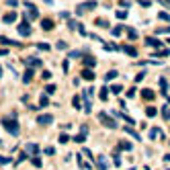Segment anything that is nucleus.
<instances>
[{
	"mask_svg": "<svg viewBox=\"0 0 170 170\" xmlns=\"http://www.w3.org/2000/svg\"><path fill=\"white\" fill-rule=\"evenodd\" d=\"M117 19H121V21L127 19V10H117Z\"/></svg>",
	"mask_w": 170,
	"mask_h": 170,
	"instance_id": "36",
	"label": "nucleus"
},
{
	"mask_svg": "<svg viewBox=\"0 0 170 170\" xmlns=\"http://www.w3.org/2000/svg\"><path fill=\"white\" fill-rule=\"evenodd\" d=\"M8 53V49H0V56H6Z\"/></svg>",
	"mask_w": 170,
	"mask_h": 170,
	"instance_id": "53",
	"label": "nucleus"
},
{
	"mask_svg": "<svg viewBox=\"0 0 170 170\" xmlns=\"http://www.w3.org/2000/svg\"><path fill=\"white\" fill-rule=\"evenodd\" d=\"M162 117H164V119H166V121H168V119H170V105H166V107H164V109H162Z\"/></svg>",
	"mask_w": 170,
	"mask_h": 170,
	"instance_id": "25",
	"label": "nucleus"
},
{
	"mask_svg": "<svg viewBox=\"0 0 170 170\" xmlns=\"http://www.w3.org/2000/svg\"><path fill=\"white\" fill-rule=\"evenodd\" d=\"M2 125H4V129H6L8 133L19 135V123H16V117H14V115H12V119H10V117H4V119H2Z\"/></svg>",
	"mask_w": 170,
	"mask_h": 170,
	"instance_id": "1",
	"label": "nucleus"
},
{
	"mask_svg": "<svg viewBox=\"0 0 170 170\" xmlns=\"http://www.w3.org/2000/svg\"><path fill=\"white\" fill-rule=\"evenodd\" d=\"M168 43H170V39H168Z\"/></svg>",
	"mask_w": 170,
	"mask_h": 170,
	"instance_id": "57",
	"label": "nucleus"
},
{
	"mask_svg": "<svg viewBox=\"0 0 170 170\" xmlns=\"http://www.w3.org/2000/svg\"><path fill=\"white\" fill-rule=\"evenodd\" d=\"M19 33H21L23 37H29V35H31V25H29L27 21H25V23H21V25H19Z\"/></svg>",
	"mask_w": 170,
	"mask_h": 170,
	"instance_id": "4",
	"label": "nucleus"
},
{
	"mask_svg": "<svg viewBox=\"0 0 170 170\" xmlns=\"http://www.w3.org/2000/svg\"><path fill=\"white\" fill-rule=\"evenodd\" d=\"M47 105H49V99H47V96L43 94V96H41V101H39V107H47Z\"/></svg>",
	"mask_w": 170,
	"mask_h": 170,
	"instance_id": "31",
	"label": "nucleus"
},
{
	"mask_svg": "<svg viewBox=\"0 0 170 170\" xmlns=\"http://www.w3.org/2000/svg\"><path fill=\"white\" fill-rule=\"evenodd\" d=\"M72 105H74L76 109H80V105H82L80 103V96H74V99H72Z\"/></svg>",
	"mask_w": 170,
	"mask_h": 170,
	"instance_id": "35",
	"label": "nucleus"
},
{
	"mask_svg": "<svg viewBox=\"0 0 170 170\" xmlns=\"http://www.w3.org/2000/svg\"><path fill=\"white\" fill-rule=\"evenodd\" d=\"M94 6H96V2H84V4H80V6L76 8V12L82 14V12H86V10H92Z\"/></svg>",
	"mask_w": 170,
	"mask_h": 170,
	"instance_id": "5",
	"label": "nucleus"
},
{
	"mask_svg": "<svg viewBox=\"0 0 170 170\" xmlns=\"http://www.w3.org/2000/svg\"><path fill=\"white\" fill-rule=\"evenodd\" d=\"M121 49H123L127 56H131V58H135V56H137V49H135V47H131V45H123Z\"/></svg>",
	"mask_w": 170,
	"mask_h": 170,
	"instance_id": "9",
	"label": "nucleus"
},
{
	"mask_svg": "<svg viewBox=\"0 0 170 170\" xmlns=\"http://www.w3.org/2000/svg\"><path fill=\"white\" fill-rule=\"evenodd\" d=\"M145 115H148V117H156L158 115V109L156 107H148V109H145Z\"/></svg>",
	"mask_w": 170,
	"mask_h": 170,
	"instance_id": "21",
	"label": "nucleus"
},
{
	"mask_svg": "<svg viewBox=\"0 0 170 170\" xmlns=\"http://www.w3.org/2000/svg\"><path fill=\"white\" fill-rule=\"evenodd\" d=\"M84 139H86V133H80V135H76V137H74V141H76V143H82Z\"/></svg>",
	"mask_w": 170,
	"mask_h": 170,
	"instance_id": "34",
	"label": "nucleus"
},
{
	"mask_svg": "<svg viewBox=\"0 0 170 170\" xmlns=\"http://www.w3.org/2000/svg\"><path fill=\"white\" fill-rule=\"evenodd\" d=\"M121 90H123V86H121V84H113V86H111V92H113V94H119Z\"/></svg>",
	"mask_w": 170,
	"mask_h": 170,
	"instance_id": "27",
	"label": "nucleus"
},
{
	"mask_svg": "<svg viewBox=\"0 0 170 170\" xmlns=\"http://www.w3.org/2000/svg\"><path fill=\"white\" fill-rule=\"evenodd\" d=\"M31 162H33V166H41V158H37V156H35Z\"/></svg>",
	"mask_w": 170,
	"mask_h": 170,
	"instance_id": "44",
	"label": "nucleus"
},
{
	"mask_svg": "<svg viewBox=\"0 0 170 170\" xmlns=\"http://www.w3.org/2000/svg\"><path fill=\"white\" fill-rule=\"evenodd\" d=\"M84 156H86V158H90V160H94V156H92V152H90V150H84Z\"/></svg>",
	"mask_w": 170,
	"mask_h": 170,
	"instance_id": "49",
	"label": "nucleus"
},
{
	"mask_svg": "<svg viewBox=\"0 0 170 170\" xmlns=\"http://www.w3.org/2000/svg\"><path fill=\"white\" fill-rule=\"evenodd\" d=\"M96 164H99V168H101V170H107V158H105V156H99Z\"/></svg>",
	"mask_w": 170,
	"mask_h": 170,
	"instance_id": "18",
	"label": "nucleus"
},
{
	"mask_svg": "<svg viewBox=\"0 0 170 170\" xmlns=\"http://www.w3.org/2000/svg\"><path fill=\"white\" fill-rule=\"evenodd\" d=\"M160 33H170V27H164V29H158V35Z\"/></svg>",
	"mask_w": 170,
	"mask_h": 170,
	"instance_id": "50",
	"label": "nucleus"
},
{
	"mask_svg": "<svg viewBox=\"0 0 170 170\" xmlns=\"http://www.w3.org/2000/svg\"><path fill=\"white\" fill-rule=\"evenodd\" d=\"M121 6H123V8H129V2H127V0H121V2H119Z\"/></svg>",
	"mask_w": 170,
	"mask_h": 170,
	"instance_id": "51",
	"label": "nucleus"
},
{
	"mask_svg": "<svg viewBox=\"0 0 170 170\" xmlns=\"http://www.w3.org/2000/svg\"><path fill=\"white\" fill-rule=\"evenodd\" d=\"M125 33H127V37H129L131 41H133V39H137V31H135L133 27H127V29H125Z\"/></svg>",
	"mask_w": 170,
	"mask_h": 170,
	"instance_id": "16",
	"label": "nucleus"
},
{
	"mask_svg": "<svg viewBox=\"0 0 170 170\" xmlns=\"http://www.w3.org/2000/svg\"><path fill=\"white\" fill-rule=\"evenodd\" d=\"M70 58H84L82 51H70Z\"/></svg>",
	"mask_w": 170,
	"mask_h": 170,
	"instance_id": "38",
	"label": "nucleus"
},
{
	"mask_svg": "<svg viewBox=\"0 0 170 170\" xmlns=\"http://www.w3.org/2000/svg\"><path fill=\"white\" fill-rule=\"evenodd\" d=\"M123 31H125V27H123V25H117V27H113V31H111V33H113V37H119Z\"/></svg>",
	"mask_w": 170,
	"mask_h": 170,
	"instance_id": "17",
	"label": "nucleus"
},
{
	"mask_svg": "<svg viewBox=\"0 0 170 170\" xmlns=\"http://www.w3.org/2000/svg\"><path fill=\"white\" fill-rule=\"evenodd\" d=\"M27 64H31V66L39 68V66H41V60H37V58H29V62H27Z\"/></svg>",
	"mask_w": 170,
	"mask_h": 170,
	"instance_id": "28",
	"label": "nucleus"
},
{
	"mask_svg": "<svg viewBox=\"0 0 170 170\" xmlns=\"http://www.w3.org/2000/svg\"><path fill=\"white\" fill-rule=\"evenodd\" d=\"M8 162H12L10 158H4V156H0V164H8Z\"/></svg>",
	"mask_w": 170,
	"mask_h": 170,
	"instance_id": "46",
	"label": "nucleus"
},
{
	"mask_svg": "<svg viewBox=\"0 0 170 170\" xmlns=\"http://www.w3.org/2000/svg\"><path fill=\"white\" fill-rule=\"evenodd\" d=\"M82 60H84V66H86V68H92V66H96V60H94L92 56H84Z\"/></svg>",
	"mask_w": 170,
	"mask_h": 170,
	"instance_id": "14",
	"label": "nucleus"
},
{
	"mask_svg": "<svg viewBox=\"0 0 170 170\" xmlns=\"http://www.w3.org/2000/svg\"><path fill=\"white\" fill-rule=\"evenodd\" d=\"M0 76H2V66H0Z\"/></svg>",
	"mask_w": 170,
	"mask_h": 170,
	"instance_id": "56",
	"label": "nucleus"
},
{
	"mask_svg": "<svg viewBox=\"0 0 170 170\" xmlns=\"http://www.w3.org/2000/svg\"><path fill=\"white\" fill-rule=\"evenodd\" d=\"M117 76H119V72H117V70H111V72H107V74H105V80L111 82V80H115Z\"/></svg>",
	"mask_w": 170,
	"mask_h": 170,
	"instance_id": "15",
	"label": "nucleus"
},
{
	"mask_svg": "<svg viewBox=\"0 0 170 170\" xmlns=\"http://www.w3.org/2000/svg\"><path fill=\"white\" fill-rule=\"evenodd\" d=\"M56 47H58V49H66L68 45H66V41H58V45H56Z\"/></svg>",
	"mask_w": 170,
	"mask_h": 170,
	"instance_id": "42",
	"label": "nucleus"
},
{
	"mask_svg": "<svg viewBox=\"0 0 170 170\" xmlns=\"http://www.w3.org/2000/svg\"><path fill=\"white\" fill-rule=\"evenodd\" d=\"M119 148H121V150H127V152H129V150L133 148V145H131L129 141H121V143H119Z\"/></svg>",
	"mask_w": 170,
	"mask_h": 170,
	"instance_id": "26",
	"label": "nucleus"
},
{
	"mask_svg": "<svg viewBox=\"0 0 170 170\" xmlns=\"http://www.w3.org/2000/svg\"><path fill=\"white\" fill-rule=\"evenodd\" d=\"M51 121H53L51 115H39V117H37V123H39V125H49Z\"/></svg>",
	"mask_w": 170,
	"mask_h": 170,
	"instance_id": "6",
	"label": "nucleus"
},
{
	"mask_svg": "<svg viewBox=\"0 0 170 170\" xmlns=\"http://www.w3.org/2000/svg\"><path fill=\"white\" fill-rule=\"evenodd\" d=\"M125 133H129V135H131L133 139H139V133H137V131H133L131 127H125Z\"/></svg>",
	"mask_w": 170,
	"mask_h": 170,
	"instance_id": "24",
	"label": "nucleus"
},
{
	"mask_svg": "<svg viewBox=\"0 0 170 170\" xmlns=\"http://www.w3.org/2000/svg\"><path fill=\"white\" fill-rule=\"evenodd\" d=\"M31 80H33V68H27L25 76H23V82H25V84H29Z\"/></svg>",
	"mask_w": 170,
	"mask_h": 170,
	"instance_id": "13",
	"label": "nucleus"
},
{
	"mask_svg": "<svg viewBox=\"0 0 170 170\" xmlns=\"http://www.w3.org/2000/svg\"><path fill=\"white\" fill-rule=\"evenodd\" d=\"M166 56H170V49H158V51H154V58H166Z\"/></svg>",
	"mask_w": 170,
	"mask_h": 170,
	"instance_id": "20",
	"label": "nucleus"
},
{
	"mask_svg": "<svg viewBox=\"0 0 170 170\" xmlns=\"http://www.w3.org/2000/svg\"><path fill=\"white\" fill-rule=\"evenodd\" d=\"M25 8H27V12H25V21L39 19V10L35 8V4H33V2H25Z\"/></svg>",
	"mask_w": 170,
	"mask_h": 170,
	"instance_id": "2",
	"label": "nucleus"
},
{
	"mask_svg": "<svg viewBox=\"0 0 170 170\" xmlns=\"http://www.w3.org/2000/svg\"><path fill=\"white\" fill-rule=\"evenodd\" d=\"M127 96H129V99H133V96H135V88H129V90H127Z\"/></svg>",
	"mask_w": 170,
	"mask_h": 170,
	"instance_id": "47",
	"label": "nucleus"
},
{
	"mask_svg": "<svg viewBox=\"0 0 170 170\" xmlns=\"http://www.w3.org/2000/svg\"><path fill=\"white\" fill-rule=\"evenodd\" d=\"M145 45H150V47H158V49H160V47H162V41H158V39H154V37H148V39H145Z\"/></svg>",
	"mask_w": 170,
	"mask_h": 170,
	"instance_id": "8",
	"label": "nucleus"
},
{
	"mask_svg": "<svg viewBox=\"0 0 170 170\" xmlns=\"http://www.w3.org/2000/svg\"><path fill=\"white\" fill-rule=\"evenodd\" d=\"M139 4H141L143 8H150V6H152V0H141V2H139Z\"/></svg>",
	"mask_w": 170,
	"mask_h": 170,
	"instance_id": "39",
	"label": "nucleus"
},
{
	"mask_svg": "<svg viewBox=\"0 0 170 170\" xmlns=\"http://www.w3.org/2000/svg\"><path fill=\"white\" fill-rule=\"evenodd\" d=\"M105 49H107V51H117L119 45H115V43H105Z\"/></svg>",
	"mask_w": 170,
	"mask_h": 170,
	"instance_id": "23",
	"label": "nucleus"
},
{
	"mask_svg": "<svg viewBox=\"0 0 170 170\" xmlns=\"http://www.w3.org/2000/svg\"><path fill=\"white\" fill-rule=\"evenodd\" d=\"M41 29H43V31H51V29H53V21L43 19V21H41Z\"/></svg>",
	"mask_w": 170,
	"mask_h": 170,
	"instance_id": "7",
	"label": "nucleus"
},
{
	"mask_svg": "<svg viewBox=\"0 0 170 170\" xmlns=\"http://www.w3.org/2000/svg\"><path fill=\"white\" fill-rule=\"evenodd\" d=\"M164 160H166V162H170V154H166V156H164Z\"/></svg>",
	"mask_w": 170,
	"mask_h": 170,
	"instance_id": "55",
	"label": "nucleus"
},
{
	"mask_svg": "<svg viewBox=\"0 0 170 170\" xmlns=\"http://www.w3.org/2000/svg\"><path fill=\"white\" fill-rule=\"evenodd\" d=\"M158 19H160V21H166V23H168V21H170V14H168V12H158Z\"/></svg>",
	"mask_w": 170,
	"mask_h": 170,
	"instance_id": "30",
	"label": "nucleus"
},
{
	"mask_svg": "<svg viewBox=\"0 0 170 170\" xmlns=\"http://www.w3.org/2000/svg\"><path fill=\"white\" fill-rule=\"evenodd\" d=\"M160 88H162V94H166V88H168V84H166V80H164V78H160Z\"/></svg>",
	"mask_w": 170,
	"mask_h": 170,
	"instance_id": "33",
	"label": "nucleus"
},
{
	"mask_svg": "<svg viewBox=\"0 0 170 170\" xmlns=\"http://www.w3.org/2000/svg\"><path fill=\"white\" fill-rule=\"evenodd\" d=\"M66 141H70V137H68L66 133H62V135H60V143H66Z\"/></svg>",
	"mask_w": 170,
	"mask_h": 170,
	"instance_id": "41",
	"label": "nucleus"
},
{
	"mask_svg": "<svg viewBox=\"0 0 170 170\" xmlns=\"http://www.w3.org/2000/svg\"><path fill=\"white\" fill-rule=\"evenodd\" d=\"M82 78H84V80H94V72H92L90 68H84V70H82Z\"/></svg>",
	"mask_w": 170,
	"mask_h": 170,
	"instance_id": "10",
	"label": "nucleus"
},
{
	"mask_svg": "<svg viewBox=\"0 0 170 170\" xmlns=\"http://www.w3.org/2000/svg\"><path fill=\"white\" fill-rule=\"evenodd\" d=\"M162 6H166V8H170V0H164V2H162Z\"/></svg>",
	"mask_w": 170,
	"mask_h": 170,
	"instance_id": "52",
	"label": "nucleus"
},
{
	"mask_svg": "<svg viewBox=\"0 0 170 170\" xmlns=\"http://www.w3.org/2000/svg\"><path fill=\"white\" fill-rule=\"evenodd\" d=\"M43 2H45V4H53V0H43Z\"/></svg>",
	"mask_w": 170,
	"mask_h": 170,
	"instance_id": "54",
	"label": "nucleus"
},
{
	"mask_svg": "<svg viewBox=\"0 0 170 170\" xmlns=\"http://www.w3.org/2000/svg\"><path fill=\"white\" fill-rule=\"evenodd\" d=\"M99 121L105 125V127H111V129H115L117 127V123H115V119L113 117H109L107 113H99Z\"/></svg>",
	"mask_w": 170,
	"mask_h": 170,
	"instance_id": "3",
	"label": "nucleus"
},
{
	"mask_svg": "<svg viewBox=\"0 0 170 170\" xmlns=\"http://www.w3.org/2000/svg\"><path fill=\"white\" fill-rule=\"evenodd\" d=\"M2 21L6 23V25H10V23H14V21H16V12H8V14H4V16H2Z\"/></svg>",
	"mask_w": 170,
	"mask_h": 170,
	"instance_id": "12",
	"label": "nucleus"
},
{
	"mask_svg": "<svg viewBox=\"0 0 170 170\" xmlns=\"http://www.w3.org/2000/svg\"><path fill=\"white\" fill-rule=\"evenodd\" d=\"M143 76H145V72H139V74L135 76V82H141V80H143Z\"/></svg>",
	"mask_w": 170,
	"mask_h": 170,
	"instance_id": "43",
	"label": "nucleus"
},
{
	"mask_svg": "<svg viewBox=\"0 0 170 170\" xmlns=\"http://www.w3.org/2000/svg\"><path fill=\"white\" fill-rule=\"evenodd\" d=\"M37 49H41V51H49V45H47V43H37Z\"/></svg>",
	"mask_w": 170,
	"mask_h": 170,
	"instance_id": "32",
	"label": "nucleus"
},
{
	"mask_svg": "<svg viewBox=\"0 0 170 170\" xmlns=\"http://www.w3.org/2000/svg\"><path fill=\"white\" fill-rule=\"evenodd\" d=\"M141 96H143L145 101H152L156 94H154V90H150V88H143V90H141Z\"/></svg>",
	"mask_w": 170,
	"mask_h": 170,
	"instance_id": "11",
	"label": "nucleus"
},
{
	"mask_svg": "<svg viewBox=\"0 0 170 170\" xmlns=\"http://www.w3.org/2000/svg\"><path fill=\"white\" fill-rule=\"evenodd\" d=\"M45 92H47V94H53V92H56V84H47Z\"/></svg>",
	"mask_w": 170,
	"mask_h": 170,
	"instance_id": "37",
	"label": "nucleus"
},
{
	"mask_svg": "<svg viewBox=\"0 0 170 170\" xmlns=\"http://www.w3.org/2000/svg\"><path fill=\"white\" fill-rule=\"evenodd\" d=\"M158 135H160V137H162V129H158V127H154V129H152V131H150V137H152V139H156V137H158Z\"/></svg>",
	"mask_w": 170,
	"mask_h": 170,
	"instance_id": "22",
	"label": "nucleus"
},
{
	"mask_svg": "<svg viewBox=\"0 0 170 170\" xmlns=\"http://www.w3.org/2000/svg\"><path fill=\"white\" fill-rule=\"evenodd\" d=\"M27 152H31V154H37V152H39V148H37L35 143H29V145H27Z\"/></svg>",
	"mask_w": 170,
	"mask_h": 170,
	"instance_id": "29",
	"label": "nucleus"
},
{
	"mask_svg": "<svg viewBox=\"0 0 170 170\" xmlns=\"http://www.w3.org/2000/svg\"><path fill=\"white\" fill-rule=\"evenodd\" d=\"M96 25H99V27H109V23L105 19H99V21H96Z\"/></svg>",
	"mask_w": 170,
	"mask_h": 170,
	"instance_id": "40",
	"label": "nucleus"
},
{
	"mask_svg": "<svg viewBox=\"0 0 170 170\" xmlns=\"http://www.w3.org/2000/svg\"><path fill=\"white\" fill-rule=\"evenodd\" d=\"M6 4H8V6H12V8H14V6H16V4H19V0H6Z\"/></svg>",
	"mask_w": 170,
	"mask_h": 170,
	"instance_id": "45",
	"label": "nucleus"
},
{
	"mask_svg": "<svg viewBox=\"0 0 170 170\" xmlns=\"http://www.w3.org/2000/svg\"><path fill=\"white\" fill-rule=\"evenodd\" d=\"M99 96H101V101H107V99H109V88H107V86H103V88H101V92H99Z\"/></svg>",
	"mask_w": 170,
	"mask_h": 170,
	"instance_id": "19",
	"label": "nucleus"
},
{
	"mask_svg": "<svg viewBox=\"0 0 170 170\" xmlns=\"http://www.w3.org/2000/svg\"><path fill=\"white\" fill-rule=\"evenodd\" d=\"M49 78H51V72L45 70V72H43V80H49Z\"/></svg>",
	"mask_w": 170,
	"mask_h": 170,
	"instance_id": "48",
	"label": "nucleus"
}]
</instances>
